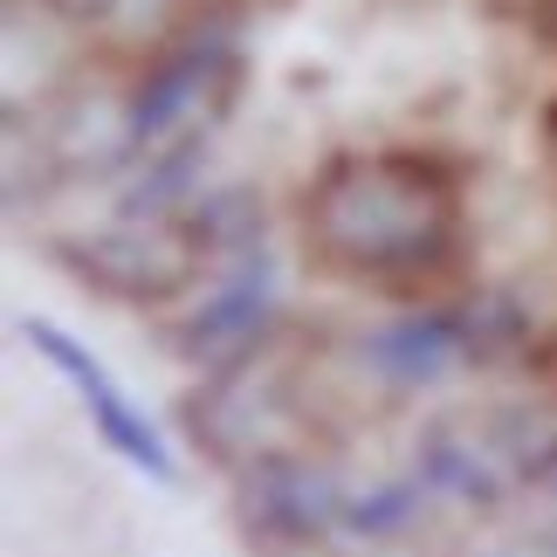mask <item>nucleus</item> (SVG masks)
Wrapping results in <instances>:
<instances>
[{
  "label": "nucleus",
  "mask_w": 557,
  "mask_h": 557,
  "mask_svg": "<svg viewBox=\"0 0 557 557\" xmlns=\"http://www.w3.org/2000/svg\"><path fill=\"white\" fill-rule=\"evenodd\" d=\"M49 255L83 289L111 296V304H145V310L186 296L207 269V248L193 242L186 221H111V227L55 242Z\"/></svg>",
  "instance_id": "20e7f679"
},
{
  "label": "nucleus",
  "mask_w": 557,
  "mask_h": 557,
  "mask_svg": "<svg viewBox=\"0 0 557 557\" xmlns=\"http://www.w3.org/2000/svg\"><path fill=\"white\" fill-rule=\"evenodd\" d=\"M234 97H242V49H234V35L221 21H193L180 41H165L145 62V76L124 97V124H132L138 152H152V145L186 138L193 117L221 124Z\"/></svg>",
  "instance_id": "7ed1b4c3"
},
{
  "label": "nucleus",
  "mask_w": 557,
  "mask_h": 557,
  "mask_svg": "<svg viewBox=\"0 0 557 557\" xmlns=\"http://www.w3.org/2000/svg\"><path fill=\"white\" fill-rule=\"evenodd\" d=\"M180 221L193 227V242L207 248V262H242V255H262L269 248L255 186H213V193H200V200L180 213Z\"/></svg>",
  "instance_id": "1a4fd4ad"
},
{
  "label": "nucleus",
  "mask_w": 557,
  "mask_h": 557,
  "mask_svg": "<svg viewBox=\"0 0 557 557\" xmlns=\"http://www.w3.org/2000/svg\"><path fill=\"white\" fill-rule=\"evenodd\" d=\"M275 324H283V283H275V255H242V262H227V275L200 296V310L180 317L173 324V351L193 358V366L221 372L234 358L262 351Z\"/></svg>",
  "instance_id": "0eeeda50"
},
{
  "label": "nucleus",
  "mask_w": 557,
  "mask_h": 557,
  "mask_svg": "<svg viewBox=\"0 0 557 557\" xmlns=\"http://www.w3.org/2000/svg\"><path fill=\"white\" fill-rule=\"evenodd\" d=\"M537 138H544V165L557 173V97L544 103V117H537Z\"/></svg>",
  "instance_id": "ddd939ff"
},
{
  "label": "nucleus",
  "mask_w": 557,
  "mask_h": 557,
  "mask_svg": "<svg viewBox=\"0 0 557 557\" xmlns=\"http://www.w3.org/2000/svg\"><path fill=\"white\" fill-rule=\"evenodd\" d=\"M426 503H434V488H426L420 475L351 488V496H345V530H351V537H399L406 523H420Z\"/></svg>",
  "instance_id": "9b49d317"
},
{
  "label": "nucleus",
  "mask_w": 557,
  "mask_h": 557,
  "mask_svg": "<svg viewBox=\"0 0 557 557\" xmlns=\"http://www.w3.org/2000/svg\"><path fill=\"white\" fill-rule=\"evenodd\" d=\"M304 248L358 289L420 296L468 262V180L441 152H337L310 173Z\"/></svg>",
  "instance_id": "f257e3e1"
},
{
  "label": "nucleus",
  "mask_w": 557,
  "mask_h": 557,
  "mask_svg": "<svg viewBox=\"0 0 557 557\" xmlns=\"http://www.w3.org/2000/svg\"><path fill=\"white\" fill-rule=\"evenodd\" d=\"M358 366L393 393H420L468 366H482V331H475V296H447V304H413L406 317L358 337Z\"/></svg>",
  "instance_id": "423d86ee"
},
{
  "label": "nucleus",
  "mask_w": 557,
  "mask_h": 557,
  "mask_svg": "<svg viewBox=\"0 0 557 557\" xmlns=\"http://www.w3.org/2000/svg\"><path fill=\"white\" fill-rule=\"evenodd\" d=\"M242 530L269 550H310L324 544L331 530H345V496L351 488L331 475L324 461H310L304 447L296 455H269V461H248L242 482Z\"/></svg>",
  "instance_id": "39448f33"
},
{
  "label": "nucleus",
  "mask_w": 557,
  "mask_h": 557,
  "mask_svg": "<svg viewBox=\"0 0 557 557\" xmlns=\"http://www.w3.org/2000/svg\"><path fill=\"white\" fill-rule=\"evenodd\" d=\"M200 165H207V132L159 145V159L117 193V221H180L200 193Z\"/></svg>",
  "instance_id": "6e6552de"
},
{
  "label": "nucleus",
  "mask_w": 557,
  "mask_h": 557,
  "mask_svg": "<svg viewBox=\"0 0 557 557\" xmlns=\"http://www.w3.org/2000/svg\"><path fill=\"white\" fill-rule=\"evenodd\" d=\"M14 331H21V337H28V345H35L41 358H49V366H55L62 379H70V385H76V393H83V399H97V393H111V385H117L111 372H103V366H97V351H90V345H83V337H70V331H62V324H49V317H21V324H14Z\"/></svg>",
  "instance_id": "f8f14e48"
},
{
  "label": "nucleus",
  "mask_w": 557,
  "mask_h": 557,
  "mask_svg": "<svg viewBox=\"0 0 557 557\" xmlns=\"http://www.w3.org/2000/svg\"><path fill=\"white\" fill-rule=\"evenodd\" d=\"M83 406H90L97 434H103V447H111L117 461H132L138 475H152V482H173V475H180L173 455H165V441L152 434V420H145L138 406L117 393V385H111V393H97V399H83Z\"/></svg>",
  "instance_id": "9d476101"
},
{
  "label": "nucleus",
  "mask_w": 557,
  "mask_h": 557,
  "mask_svg": "<svg viewBox=\"0 0 557 557\" xmlns=\"http://www.w3.org/2000/svg\"><path fill=\"white\" fill-rule=\"evenodd\" d=\"M193 447H207L213 461H269V455H296L304 441V399H296V379L275 358V337L262 351L234 358V366L213 372V385L200 399L180 406Z\"/></svg>",
  "instance_id": "f03ea898"
}]
</instances>
